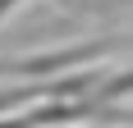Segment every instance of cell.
I'll list each match as a JSON object with an SVG mask.
<instances>
[{
    "instance_id": "obj_1",
    "label": "cell",
    "mask_w": 133,
    "mask_h": 128,
    "mask_svg": "<svg viewBox=\"0 0 133 128\" xmlns=\"http://www.w3.org/2000/svg\"><path fill=\"white\" fill-rule=\"evenodd\" d=\"M14 5H23V0H0V18H5V14H9Z\"/></svg>"
}]
</instances>
